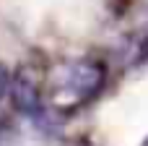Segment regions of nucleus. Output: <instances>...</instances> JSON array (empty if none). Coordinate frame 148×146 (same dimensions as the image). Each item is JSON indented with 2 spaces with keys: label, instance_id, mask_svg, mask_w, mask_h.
Instances as JSON below:
<instances>
[{
  "label": "nucleus",
  "instance_id": "nucleus-2",
  "mask_svg": "<svg viewBox=\"0 0 148 146\" xmlns=\"http://www.w3.org/2000/svg\"><path fill=\"white\" fill-rule=\"evenodd\" d=\"M13 104L21 115H26L29 120H34L36 125L47 128L49 123V112L44 107V99H42V91H39V84L31 73H18L16 81H13Z\"/></svg>",
  "mask_w": 148,
  "mask_h": 146
},
{
  "label": "nucleus",
  "instance_id": "nucleus-3",
  "mask_svg": "<svg viewBox=\"0 0 148 146\" xmlns=\"http://www.w3.org/2000/svg\"><path fill=\"white\" fill-rule=\"evenodd\" d=\"M140 146H148V138H146V141H143V144H140Z\"/></svg>",
  "mask_w": 148,
  "mask_h": 146
},
{
  "label": "nucleus",
  "instance_id": "nucleus-1",
  "mask_svg": "<svg viewBox=\"0 0 148 146\" xmlns=\"http://www.w3.org/2000/svg\"><path fill=\"white\" fill-rule=\"evenodd\" d=\"M104 86V65L94 57L65 60L52 68L47 81V97L55 110H75L91 102Z\"/></svg>",
  "mask_w": 148,
  "mask_h": 146
}]
</instances>
